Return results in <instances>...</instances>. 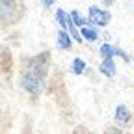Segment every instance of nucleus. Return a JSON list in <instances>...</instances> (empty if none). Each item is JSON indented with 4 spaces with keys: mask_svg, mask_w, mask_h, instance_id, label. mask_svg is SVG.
<instances>
[{
    "mask_svg": "<svg viewBox=\"0 0 134 134\" xmlns=\"http://www.w3.org/2000/svg\"><path fill=\"white\" fill-rule=\"evenodd\" d=\"M48 60L50 54L43 52L28 60L26 71L21 75V88L32 95H41L45 90V82H47V73H48Z\"/></svg>",
    "mask_w": 134,
    "mask_h": 134,
    "instance_id": "obj_1",
    "label": "nucleus"
},
{
    "mask_svg": "<svg viewBox=\"0 0 134 134\" xmlns=\"http://www.w3.org/2000/svg\"><path fill=\"white\" fill-rule=\"evenodd\" d=\"M88 21L95 28H104L112 21V13L108 9H104L103 6H90L88 8Z\"/></svg>",
    "mask_w": 134,
    "mask_h": 134,
    "instance_id": "obj_2",
    "label": "nucleus"
},
{
    "mask_svg": "<svg viewBox=\"0 0 134 134\" xmlns=\"http://www.w3.org/2000/svg\"><path fill=\"white\" fill-rule=\"evenodd\" d=\"M99 54H100V60H114V58H121L125 62H132L130 56L125 52L121 47H115L112 43H100L99 47Z\"/></svg>",
    "mask_w": 134,
    "mask_h": 134,
    "instance_id": "obj_3",
    "label": "nucleus"
},
{
    "mask_svg": "<svg viewBox=\"0 0 134 134\" xmlns=\"http://www.w3.org/2000/svg\"><path fill=\"white\" fill-rule=\"evenodd\" d=\"M114 121L119 127H129L132 123V112L129 110V106L125 104H117L114 110Z\"/></svg>",
    "mask_w": 134,
    "mask_h": 134,
    "instance_id": "obj_4",
    "label": "nucleus"
},
{
    "mask_svg": "<svg viewBox=\"0 0 134 134\" xmlns=\"http://www.w3.org/2000/svg\"><path fill=\"white\" fill-rule=\"evenodd\" d=\"M97 69L100 75H104L106 78H115L117 75V67H115V62L114 60H100V63L97 65Z\"/></svg>",
    "mask_w": 134,
    "mask_h": 134,
    "instance_id": "obj_5",
    "label": "nucleus"
},
{
    "mask_svg": "<svg viewBox=\"0 0 134 134\" xmlns=\"http://www.w3.org/2000/svg\"><path fill=\"white\" fill-rule=\"evenodd\" d=\"M80 37H82V41H88V43H95L97 39H99V28H95L93 24H86V26H82L80 30Z\"/></svg>",
    "mask_w": 134,
    "mask_h": 134,
    "instance_id": "obj_6",
    "label": "nucleus"
},
{
    "mask_svg": "<svg viewBox=\"0 0 134 134\" xmlns=\"http://www.w3.org/2000/svg\"><path fill=\"white\" fill-rule=\"evenodd\" d=\"M56 47H58L60 50H69V48H73V37H71L65 30H58V34H56Z\"/></svg>",
    "mask_w": 134,
    "mask_h": 134,
    "instance_id": "obj_7",
    "label": "nucleus"
},
{
    "mask_svg": "<svg viewBox=\"0 0 134 134\" xmlns=\"http://www.w3.org/2000/svg\"><path fill=\"white\" fill-rule=\"evenodd\" d=\"M86 69H88V63H86V60H82L80 56L73 58V62H71V71H73V75H75V76L84 75V71H86Z\"/></svg>",
    "mask_w": 134,
    "mask_h": 134,
    "instance_id": "obj_8",
    "label": "nucleus"
},
{
    "mask_svg": "<svg viewBox=\"0 0 134 134\" xmlns=\"http://www.w3.org/2000/svg\"><path fill=\"white\" fill-rule=\"evenodd\" d=\"M69 15H71V19H73V23H75V26L80 30L82 26H86V24H90V21H88V17H84L78 9H71L69 11Z\"/></svg>",
    "mask_w": 134,
    "mask_h": 134,
    "instance_id": "obj_9",
    "label": "nucleus"
},
{
    "mask_svg": "<svg viewBox=\"0 0 134 134\" xmlns=\"http://www.w3.org/2000/svg\"><path fill=\"white\" fill-rule=\"evenodd\" d=\"M104 134H127V132H123L121 129H117V127H112V129H108Z\"/></svg>",
    "mask_w": 134,
    "mask_h": 134,
    "instance_id": "obj_10",
    "label": "nucleus"
},
{
    "mask_svg": "<svg viewBox=\"0 0 134 134\" xmlns=\"http://www.w3.org/2000/svg\"><path fill=\"white\" fill-rule=\"evenodd\" d=\"M112 4H114V2H112V0H104V2H103V8L106 9V8H110Z\"/></svg>",
    "mask_w": 134,
    "mask_h": 134,
    "instance_id": "obj_11",
    "label": "nucleus"
},
{
    "mask_svg": "<svg viewBox=\"0 0 134 134\" xmlns=\"http://www.w3.org/2000/svg\"><path fill=\"white\" fill-rule=\"evenodd\" d=\"M52 4H54V2H52V0H45V2H43V6H45V8H50V6H52Z\"/></svg>",
    "mask_w": 134,
    "mask_h": 134,
    "instance_id": "obj_12",
    "label": "nucleus"
}]
</instances>
